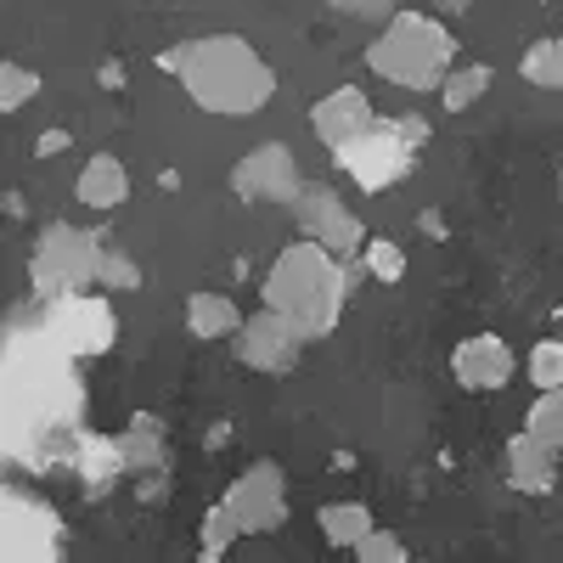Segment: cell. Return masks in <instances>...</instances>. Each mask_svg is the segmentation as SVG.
Returning a JSON list of instances; mask_svg holds the SVG:
<instances>
[{"label":"cell","instance_id":"cell-13","mask_svg":"<svg viewBox=\"0 0 563 563\" xmlns=\"http://www.w3.org/2000/svg\"><path fill=\"white\" fill-rule=\"evenodd\" d=\"M74 192H79V203H85V209H119V203L130 198V169H124V158L97 153V158H90V164L79 169Z\"/></svg>","mask_w":563,"mask_h":563},{"label":"cell","instance_id":"cell-3","mask_svg":"<svg viewBox=\"0 0 563 563\" xmlns=\"http://www.w3.org/2000/svg\"><path fill=\"white\" fill-rule=\"evenodd\" d=\"M366 68L400 90H440L445 74L456 68V34L440 18L395 12L384 34L366 45Z\"/></svg>","mask_w":563,"mask_h":563},{"label":"cell","instance_id":"cell-19","mask_svg":"<svg viewBox=\"0 0 563 563\" xmlns=\"http://www.w3.org/2000/svg\"><path fill=\"white\" fill-rule=\"evenodd\" d=\"M153 434H158V417L141 411V417L130 422V434L119 440V445H124V467H164V445H158Z\"/></svg>","mask_w":563,"mask_h":563},{"label":"cell","instance_id":"cell-28","mask_svg":"<svg viewBox=\"0 0 563 563\" xmlns=\"http://www.w3.org/2000/svg\"><path fill=\"white\" fill-rule=\"evenodd\" d=\"M102 90H124V63H102Z\"/></svg>","mask_w":563,"mask_h":563},{"label":"cell","instance_id":"cell-12","mask_svg":"<svg viewBox=\"0 0 563 563\" xmlns=\"http://www.w3.org/2000/svg\"><path fill=\"white\" fill-rule=\"evenodd\" d=\"M507 474H512V485H519L525 496H547L552 485H558V445H547V440H536L530 429L507 445Z\"/></svg>","mask_w":563,"mask_h":563},{"label":"cell","instance_id":"cell-20","mask_svg":"<svg viewBox=\"0 0 563 563\" xmlns=\"http://www.w3.org/2000/svg\"><path fill=\"white\" fill-rule=\"evenodd\" d=\"M525 429H530L536 440H547V445H558V451H563V389H541V395L530 400Z\"/></svg>","mask_w":563,"mask_h":563},{"label":"cell","instance_id":"cell-11","mask_svg":"<svg viewBox=\"0 0 563 563\" xmlns=\"http://www.w3.org/2000/svg\"><path fill=\"white\" fill-rule=\"evenodd\" d=\"M310 124H316V135L327 141V147H350L355 135H366L372 124H378V113H372V102H366V90H355V85H339V90H327V97L310 108Z\"/></svg>","mask_w":563,"mask_h":563},{"label":"cell","instance_id":"cell-5","mask_svg":"<svg viewBox=\"0 0 563 563\" xmlns=\"http://www.w3.org/2000/svg\"><path fill=\"white\" fill-rule=\"evenodd\" d=\"M429 141V119H389V124H372L366 135H355L350 147H339V164L350 169V180L361 186V192H384V186L406 180L411 169V153Z\"/></svg>","mask_w":563,"mask_h":563},{"label":"cell","instance_id":"cell-14","mask_svg":"<svg viewBox=\"0 0 563 563\" xmlns=\"http://www.w3.org/2000/svg\"><path fill=\"white\" fill-rule=\"evenodd\" d=\"M243 321L249 316L231 305L225 294H192V299H186V327H192L198 339H238Z\"/></svg>","mask_w":563,"mask_h":563},{"label":"cell","instance_id":"cell-27","mask_svg":"<svg viewBox=\"0 0 563 563\" xmlns=\"http://www.w3.org/2000/svg\"><path fill=\"white\" fill-rule=\"evenodd\" d=\"M68 147V130H45L40 141H34V158H52V153H63Z\"/></svg>","mask_w":563,"mask_h":563},{"label":"cell","instance_id":"cell-2","mask_svg":"<svg viewBox=\"0 0 563 563\" xmlns=\"http://www.w3.org/2000/svg\"><path fill=\"white\" fill-rule=\"evenodd\" d=\"M350 299V276H344V254L321 249L316 238H299L276 254L271 276H265V305L282 310L305 339H327L344 316Z\"/></svg>","mask_w":563,"mask_h":563},{"label":"cell","instance_id":"cell-10","mask_svg":"<svg viewBox=\"0 0 563 563\" xmlns=\"http://www.w3.org/2000/svg\"><path fill=\"white\" fill-rule=\"evenodd\" d=\"M512 366H519V361H512L507 339H496V333H474V339H462V344L451 350L456 384L474 389V395H490V389L512 384Z\"/></svg>","mask_w":563,"mask_h":563},{"label":"cell","instance_id":"cell-16","mask_svg":"<svg viewBox=\"0 0 563 563\" xmlns=\"http://www.w3.org/2000/svg\"><path fill=\"white\" fill-rule=\"evenodd\" d=\"M316 525H321L327 547H344V552H355V541H361L366 530H378V525H372V507H366V501H327V507L316 512Z\"/></svg>","mask_w":563,"mask_h":563},{"label":"cell","instance_id":"cell-21","mask_svg":"<svg viewBox=\"0 0 563 563\" xmlns=\"http://www.w3.org/2000/svg\"><path fill=\"white\" fill-rule=\"evenodd\" d=\"M238 536H243L238 512H231V507L220 501V507H209V512H203V536H198V552H203V558H225Z\"/></svg>","mask_w":563,"mask_h":563},{"label":"cell","instance_id":"cell-6","mask_svg":"<svg viewBox=\"0 0 563 563\" xmlns=\"http://www.w3.org/2000/svg\"><path fill=\"white\" fill-rule=\"evenodd\" d=\"M225 507L238 512L243 536H271L288 525V479H282L276 462H254L238 474V485L225 490Z\"/></svg>","mask_w":563,"mask_h":563},{"label":"cell","instance_id":"cell-25","mask_svg":"<svg viewBox=\"0 0 563 563\" xmlns=\"http://www.w3.org/2000/svg\"><path fill=\"white\" fill-rule=\"evenodd\" d=\"M97 282H102V288H113V294H119V288L130 294V288H141V271H135V260H130L124 249H102V271H97Z\"/></svg>","mask_w":563,"mask_h":563},{"label":"cell","instance_id":"cell-31","mask_svg":"<svg viewBox=\"0 0 563 563\" xmlns=\"http://www.w3.org/2000/svg\"><path fill=\"white\" fill-rule=\"evenodd\" d=\"M434 7H440V18H462L467 7H474V0H434Z\"/></svg>","mask_w":563,"mask_h":563},{"label":"cell","instance_id":"cell-23","mask_svg":"<svg viewBox=\"0 0 563 563\" xmlns=\"http://www.w3.org/2000/svg\"><path fill=\"white\" fill-rule=\"evenodd\" d=\"M530 384L536 389H563V344L558 339L530 350Z\"/></svg>","mask_w":563,"mask_h":563},{"label":"cell","instance_id":"cell-7","mask_svg":"<svg viewBox=\"0 0 563 563\" xmlns=\"http://www.w3.org/2000/svg\"><path fill=\"white\" fill-rule=\"evenodd\" d=\"M305 344H310V339H305L282 310H271V305L238 327V361H243L249 372H294Z\"/></svg>","mask_w":563,"mask_h":563},{"label":"cell","instance_id":"cell-30","mask_svg":"<svg viewBox=\"0 0 563 563\" xmlns=\"http://www.w3.org/2000/svg\"><path fill=\"white\" fill-rule=\"evenodd\" d=\"M417 225H422V231H429V238H445V220H440L434 209H422V220H417Z\"/></svg>","mask_w":563,"mask_h":563},{"label":"cell","instance_id":"cell-8","mask_svg":"<svg viewBox=\"0 0 563 563\" xmlns=\"http://www.w3.org/2000/svg\"><path fill=\"white\" fill-rule=\"evenodd\" d=\"M231 186H238V198H249V203H294L305 192V175H299L294 153L282 147V141H265V147L243 153V164L231 169Z\"/></svg>","mask_w":563,"mask_h":563},{"label":"cell","instance_id":"cell-9","mask_svg":"<svg viewBox=\"0 0 563 563\" xmlns=\"http://www.w3.org/2000/svg\"><path fill=\"white\" fill-rule=\"evenodd\" d=\"M294 214H299V231H305V238H316L321 249H333V254L366 249L361 220L344 209V198L333 192V186H305V192L294 198Z\"/></svg>","mask_w":563,"mask_h":563},{"label":"cell","instance_id":"cell-17","mask_svg":"<svg viewBox=\"0 0 563 563\" xmlns=\"http://www.w3.org/2000/svg\"><path fill=\"white\" fill-rule=\"evenodd\" d=\"M485 90H490V68H485V63H462V68L445 74L440 102H445V113H467V108L485 97Z\"/></svg>","mask_w":563,"mask_h":563},{"label":"cell","instance_id":"cell-18","mask_svg":"<svg viewBox=\"0 0 563 563\" xmlns=\"http://www.w3.org/2000/svg\"><path fill=\"white\" fill-rule=\"evenodd\" d=\"M519 74H525L536 90H563V40H558V34L536 40L530 52H525V63H519Z\"/></svg>","mask_w":563,"mask_h":563},{"label":"cell","instance_id":"cell-32","mask_svg":"<svg viewBox=\"0 0 563 563\" xmlns=\"http://www.w3.org/2000/svg\"><path fill=\"white\" fill-rule=\"evenodd\" d=\"M558 198H563V175H558Z\"/></svg>","mask_w":563,"mask_h":563},{"label":"cell","instance_id":"cell-24","mask_svg":"<svg viewBox=\"0 0 563 563\" xmlns=\"http://www.w3.org/2000/svg\"><path fill=\"white\" fill-rule=\"evenodd\" d=\"M361 254H366V276H378V282H400L406 276V254L389 238H372Z\"/></svg>","mask_w":563,"mask_h":563},{"label":"cell","instance_id":"cell-26","mask_svg":"<svg viewBox=\"0 0 563 563\" xmlns=\"http://www.w3.org/2000/svg\"><path fill=\"white\" fill-rule=\"evenodd\" d=\"M355 558H361V563H406V541L389 536V530H366V536L355 541Z\"/></svg>","mask_w":563,"mask_h":563},{"label":"cell","instance_id":"cell-15","mask_svg":"<svg viewBox=\"0 0 563 563\" xmlns=\"http://www.w3.org/2000/svg\"><path fill=\"white\" fill-rule=\"evenodd\" d=\"M63 327H68V350H108L113 339L108 305L97 299H63Z\"/></svg>","mask_w":563,"mask_h":563},{"label":"cell","instance_id":"cell-22","mask_svg":"<svg viewBox=\"0 0 563 563\" xmlns=\"http://www.w3.org/2000/svg\"><path fill=\"white\" fill-rule=\"evenodd\" d=\"M34 97H40V74H34V68H23V63H7V68H0V108L18 113V108L34 102Z\"/></svg>","mask_w":563,"mask_h":563},{"label":"cell","instance_id":"cell-4","mask_svg":"<svg viewBox=\"0 0 563 563\" xmlns=\"http://www.w3.org/2000/svg\"><path fill=\"white\" fill-rule=\"evenodd\" d=\"M102 271V243L79 225H45L40 243H34V260H29V282L45 305H63V299H79L90 282Z\"/></svg>","mask_w":563,"mask_h":563},{"label":"cell","instance_id":"cell-1","mask_svg":"<svg viewBox=\"0 0 563 563\" xmlns=\"http://www.w3.org/2000/svg\"><path fill=\"white\" fill-rule=\"evenodd\" d=\"M158 68L175 74L186 85V97H192L203 113H225V119H249L276 97L271 63L238 34L186 40V45H175V52H158Z\"/></svg>","mask_w":563,"mask_h":563},{"label":"cell","instance_id":"cell-29","mask_svg":"<svg viewBox=\"0 0 563 563\" xmlns=\"http://www.w3.org/2000/svg\"><path fill=\"white\" fill-rule=\"evenodd\" d=\"M333 7H344V12H378V7H389V0H333Z\"/></svg>","mask_w":563,"mask_h":563}]
</instances>
